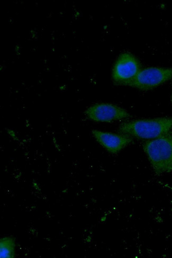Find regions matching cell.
<instances>
[{
  "mask_svg": "<svg viewBox=\"0 0 172 258\" xmlns=\"http://www.w3.org/2000/svg\"><path fill=\"white\" fill-rule=\"evenodd\" d=\"M16 241L13 236H5L0 240L2 258H14L16 256Z\"/></svg>",
  "mask_w": 172,
  "mask_h": 258,
  "instance_id": "7",
  "label": "cell"
},
{
  "mask_svg": "<svg viewBox=\"0 0 172 258\" xmlns=\"http://www.w3.org/2000/svg\"><path fill=\"white\" fill-rule=\"evenodd\" d=\"M172 78L171 68H148L140 71L130 87L143 91L153 89Z\"/></svg>",
  "mask_w": 172,
  "mask_h": 258,
  "instance_id": "4",
  "label": "cell"
},
{
  "mask_svg": "<svg viewBox=\"0 0 172 258\" xmlns=\"http://www.w3.org/2000/svg\"><path fill=\"white\" fill-rule=\"evenodd\" d=\"M92 135L107 152L116 155L133 142L132 137L124 134H116L94 130Z\"/></svg>",
  "mask_w": 172,
  "mask_h": 258,
  "instance_id": "6",
  "label": "cell"
},
{
  "mask_svg": "<svg viewBox=\"0 0 172 258\" xmlns=\"http://www.w3.org/2000/svg\"><path fill=\"white\" fill-rule=\"evenodd\" d=\"M172 132V117L137 120L124 122L119 132L140 139L153 140Z\"/></svg>",
  "mask_w": 172,
  "mask_h": 258,
  "instance_id": "2",
  "label": "cell"
},
{
  "mask_svg": "<svg viewBox=\"0 0 172 258\" xmlns=\"http://www.w3.org/2000/svg\"><path fill=\"white\" fill-rule=\"evenodd\" d=\"M85 115L90 120L101 122H111L131 117L126 110L109 103L94 104L86 110Z\"/></svg>",
  "mask_w": 172,
  "mask_h": 258,
  "instance_id": "5",
  "label": "cell"
},
{
  "mask_svg": "<svg viewBox=\"0 0 172 258\" xmlns=\"http://www.w3.org/2000/svg\"><path fill=\"white\" fill-rule=\"evenodd\" d=\"M143 149L156 175L172 172V132L145 143Z\"/></svg>",
  "mask_w": 172,
  "mask_h": 258,
  "instance_id": "1",
  "label": "cell"
},
{
  "mask_svg": "<svg viewBox=\"0 0 172 258\" xmlns=\"http://www.w3.org/2000/svg\"><path fill=\"white\" fill-rule=\"evenodd\" d=\"M138 60L129 52H124L116 60L112 70V79L115 84L129 86L141 71Z\"/></svg>",
  "mask_w": 172,
  "mask_h": 258,
  "instance_id": "3",
  "label": "cell"
},
{
  "mask_svg": "<svg viewBox=\"0 0 172 258\" xmlns=\"http://www.w3.org/2000/svg\"><path fill=\"white\" fill-rule=\"evenodd\" d=\"M170 102H171V103L172 104V93H171V96H170Z\"/></svg>",
  "mask_w": 172,
  "mask_h": 258,
  "instance_id": "8",
  "label": "cell"
}]
</instances>
